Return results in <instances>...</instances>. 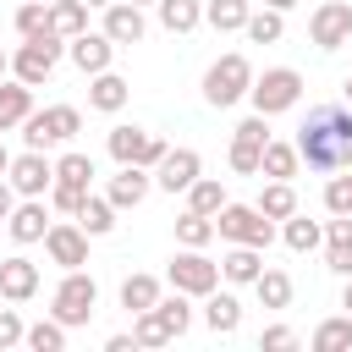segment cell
<instances>
[{
  "label": "cell",
  "mask_w": 352,
  "mask_h": 352,
  "mask_svg": "<svg viewBox=\"0 0 352 352\" xmlns=\"http://www.w3.org/2000/svg\"><path fill=\"white\" fill-rule=\"evenodd\" d=\"M0 77H11V60H6V55H0Z\"/></svg>",
  "instance_id": "6f0895ef"
},
{
  "label": "cell",
  "mask_w": 352,
  "mask_h": 352,
  "mask_svg": "<svg viewBox=\"0 0 352 352\" xmlns=\"http://www.w3.org/2000/svg\"><path fill=\"white\" fill-rule=\"evenodd\" d=\"M33 292H38V264L22 258V253L0 258V297H6V302H28Z\"/></svg>",
  "instance_id": "ac0fdd59"
},
{
  "label": "cell",
  "mask_w": 352,
  "mask_h": 352,
  "mask_svg": "<svg viewBox=\"0 0 352 352\" xmlns=\"http://www.w3.org/2000/svg\"><path fill=\"white\" fill-rule=\"evenodd\" d=\"M6 165H11V154H6V143H0V176H6Z\"/></svg>",
  "instance_id": "11a10c76"
},
{
  "label": "cell",
  "mask_w": 352,
  "mask_h": 352,
  "mask_svg": "<svg viewBox=\"0 0 352 352\" xmlns=\"http://www.w3.org/2000/svg\"><path fill=\"white\" fill-rule=\"evenodd\" d=\"M99 33L121 50V44H138L143 33H148V22H143V6H132V0H110L104 6V22H99Z\"/></svg>",
  "instance_id": "5bb4252c"
},
{
  "label": "cell",
  "mask_w": 352,
  "mask_h": 352,
  "mask_svg": "<svg viewBox=\"0 0 352 352\" xmlns=\"http://www.w3.org/2000/svg\"><path fill=\"white\" fill-rule=\"evenodd\" d=\"M55 182H72V187H94V154L82 148H66L55 160Z\"/></svg>",
  "instance_id": "8d00e7d4"
},
{
  "label": "cell",
  "mask_w": 352,
  "mask_h": 352,
  "mask_svg": "<svg viewBox=\"0 0 352 352\" xmlns=\"http://www.w3.org/2000/svg\"><path fill=\"white\" fill-rule=\"evenodd\" d=\"M308 346H314V352H352V314H330V319H319L314 336H308Z\"/></svg>",
  "instance_id": "7402d4cb"
},
{
  "label": "cell",
  "mask_w": 352,
  "mask_h": 352,
  "mask_svg": "<svg viewBox=\"0 0 352 352\" xmlns=\"http://www.w3.org/2000/svg\"><path fill=\"white\" fill-rule=\"evenodd\" d=\"M214 236H226V242H248V248H270L275 242V220L270 214H258L253 204H220V214H214Z\"/></svg>",
  "instance_id": "52a82bcc"
},
{
  "label": "cell",
  "mask_w": 352,
  "mask_h": 352,
  "mask_svg": "<svg viewBox=\"0 0 352 352\" xmlns=\"http://www.w3.org/2000/svg\"><path fill=\"white\" fill-rule=\"evenodd\" d=\"M82 132V110L77 104H44V110H28L22 116V143L28 148H60Z\"/></svg>",
  "instance_id": "277c9868"
},
{
  "label": "cell",
  "mask_w": 352,
  "mask_h": 352,
  "mask_svg": "<svg viewBox=\"0 0 352 352\" xmlns=\"http://www.w3.org/2000/svg\"><path fill=\"white\" fill-rule=\"evenodd\" d=\"M104 352H138V341H132V330H116V336L104 341Z\"/></svg>",
  "instance_id": "681fc988"
},
{
  "label": "cell",
  "mask_w": 352,
  "mask_h": 352,
  "mask_svg": "<svg viewBox=\"0 0 352 352\" xmlns=\"http://www.w3.org/2000/svg\"><path fill=\"white\" fill-rule=\"evenodd\" d=\"M198 176H204L198 148H165V154H160V165H154V187H165L170 198H176V192H187Z\"/></svg>",
  "instance_id": "4fadbf2b"
},
{
  "label": "cell",
  "mask_w": 352,
  "mask_h": 352,
  "mask_svg": "<svg viewBox=\"0 0 352 352\" xmlns=\"http://www.w3.org/2000/svg\"><path fill=\"white\" fill-rule=\"evenodd\" d=\"M104 148H110V160H116V165H143V170H154V165H160V154H165L170 143H165V138H154V132H143V126H110Z\"/></svg>",
  "instance_id": "ba28073f"
},
{
  "label": "cell",
  "mask_w": 352,
  "mask_h": 352,
  "mask_svg": "<svg viewBox=\"0 0 352 352\" xmlns=\"http://www.w3.org/2000/svg\"><path fill=\"white\" fill-rule=\"evenodd\" d=\"M82 6H88V11H104V6H110V0H82Z\"/></svg>",
  "instance_id": "9f6ffc18"
},
{
  "label": "cell",
  "mask_w": 352,
  "mask_h": 352,
  "mask_svg": "<svg viewBox=\"0 0 352 352\" xmlns=\"http://www.w3.org/2000/svg\"><path fill=\"white\" fill-rule=\"evenodd\" d=\"M253 292H258V302H264V308H292V292H297V286H292V275H286V270H270V264H264V270H258V280H253Z\"/></svg>",
  "instance_id": "f546056e"
},
{
  "label": "cell",
  "mask_w": 352,
  "mask_h": 352,
  "mask_svg": "<svg viewBox=\"0 0 352 352\" xmlns=\"http://www.w3.org/2000/svg\"><path fill=\"white\" fill-rule=\"evenodd\" d=\"M22 346H28V352H60V346H66V324L50 314V319H38V324L22 330Z\"/></svg>",
  "instance_id": "d590c367"
},
{
  "label": "cell",
  "mask_w": 352,
  "mask_h": 352,
  "mask_svg": "<svg viewBox=\"0 0 352 352\" xmlns=\"http://www.w3.org/2000/svg\"><path fill=\"white\" fill-rule=\"evenodd\" d=\"M324 242H352V214H330V226H324Z\"/></svg>",
  "instance_id": "c3c4849f"
},
{
  "label": "cell",
  "mask_w": 352,
  "mask_h": 352,
  "mask_svg": "<svg viewBox=\"0 0 352 352\" xmlns=\"http://www.w3.org/2000/svg\"><path fill=\"white\" fill-rule=\"evenodd\" d=\"M154 11L165 33H192L204 22V0H154Z\"/></svg>",
  "instance_id": "484cf974"
},
{
  "label": "cell",
  "mask_w": 352,
  "mask_h": 352,
  "mask_svg": "<svg viewBox=\"0 0 352 352\" xmlns=\"http://www.w3.org/2000/svg\"><path fill=\"white\" fill-rule=\"evenodd\" d=\"M132 6H154V0H132Z\"/></svg>",
  "instance_id": "680465c9"
},
{
  "label": "cell",
  "mask_w": 352,
  "mask_h": 352,
  "mask_svg": "<svg viewBox=\"0 0 352 352\" xmlns=\"http://www.w3.org/2000/svg\"><path fill=\"white\" fill-rule=\"evenodd\" d=\"M22 330H28L22 314H16V308H0V352H6V346H22Z\"/></svg>",
  "instance_id": "f6af8a7d"
},
{
  "label": "cell",
  "mask_w": 352,
  "mask_h": 352,
  "mask_svg": "<svg viewBox=\"0 0 352 352\" xmlns=\"http://www.w3.org/2000/svg\"><path fill=\"white\" fill-rule=\"evenodd\" d=\"M324 270L352 275V242H330V248H324Z\"/></svg>",
  "instance_id": "7dc6e473"
},
{
  "label": "cell",
  "mask_w": 352,
  "mask_h": 352,
  "mask_svg": "<svg viewBox=\"0 0 352 352\" xmlns=\"http://www.w3.org/2000/svg\"><path fill=\"white\" fill-rule=\"evenodd\" d=\"M324 209L330 214H352V176H330L324 182Z\"/></svg>",
  "instance_id": "b9f144b4"
},
{
  "label": "cell",
  "mask_w": 352,
  "mask_h": 352,
  "mask_svg": "<svg viewBox=\"0 0 352 352\" xmlns=\"http://www.w3.org/2000/svg\"><path fill=\"white\" fill-rule=\"evenodd\" d=\"M297 143H280V138H270L264 143V160H258V176H270V182H292L297 176Z\"/></svg>",
  "instance_id": "cb8c5ba5"
},
{
  "label": "cell",
  "mask_w": 352,
  "mask_h": 352,
  "mask_svg": "<svg viewBox=\"0 0 352 352\" xmlns=\"http://www.w3.org/2000/svg\"><path fill=\"white\" fill-rule=\"evenodd\" d=\"M6 182L16 187V198H44L55 182V160H44V148H22V154H11Z\"/></svg>",
  "instance_id": "30bf717a"
},
{
  "label": "cell",
  "mask_w": 352,
  "mask_h": 352,
  "mask_svg": "<svg viewBox=\"0 0 352 352\" xmlns=\"http://www.w3.org/2000/svg\"><path fill=\"white\" fill-rule=\"evenodd\" d=\"M165 280H170V292L204 297V292H214V286H220V264H214V258H204V248H182V253L170 258Z\"/></svg>",
  "instance_id": "9c48e42d"
},
{
  "label": "cell",
  "mask_w": 352,
  "mask_h": 352,
  "mask_svg": "<svg viewBox=\"0 0 352 352\" xmlns=\"http://www.w3.org/2000/svg\"><path fill=\"white\" fill-rule=\"evenodd\" d=\"M292 143H297V160L308 170H346L352 165V110L346 104H314Z\"/></svg>",
  "instance_id": "6da1fadb"
},
{
  "label": "cell",
  "mask_w": 352,
  "mask_h": 352,
  "mask_svg": "<svg viewBox=\"0 0 352 352\" xmlns=\"http://www.w3.org/2000/svg\"><path fill=\"white\" fill-rule=\"evenodd\" d=\"M6 231H11V242H22V248L44 242V231H50V204H44V198H16V209L6 214Z\"/></svg>",
  "instance_id": "9a60e30c"
},
{
  "label": "cell",
  "mask_w": 352,
  "mask_h": 352,
  "mask_svg": "<svg viewBox=\"0 0 352 352\" xmlns=\"http://www.w3.org/2000/svg\"><path fill=\"white\" fill-rule=\"evenodd\" d=\"M248 88H253V60H248L242 50H226V55L204 72V99H209L214 110H231L236 99H248Z\"/></svg>",
  "instance_id": "7a4b0ae2"
},
{
  "label": "cell",
  "mask_w": 352,
  "mask_h": 352,
  "mask_svg": "<svg viewBox=\"0 0 352 352\" xmlns=\"http://www.w3.org/2000/svg\"><path fill=\"white\" fill-rule=\"evenodd\" d=\"M308 38H314L319 50H341V44H352V6H346V0H324V6H314V16H308Z\"/></svg>",
  "instance_id": "7c38bea8"
},
{
  "label": "cell",
  "mask_w": 352,
  "mask_h": 352,
  "mask_svg": "<svg viewBox=\"0 0 352 352\" xmlns=\"http://www.w3.org/2000/svg\"><path fill=\"white\" fill-rule=\"evenodd\" d=\"M258 270H264V248H248V242H231V253L220 258V275L231 286H253Z\"/></svg>",
  "instance_id": "ffe728a7"
},
{
  "label": "cell",
  "mask_w": 352,
  "mask_h": 352,
  "mask_svg": "<svg viewBox=\"0 0 352 352\" xmlns=\"http://www.w3.org/2000/svg\"><path fill=\"white\" fill-rule=\"evenodd\" d=\"M258 160H264L258 143H236V138H231V170H236V176H258Z\"/></svg>",
  "instance_id": "ee69618b"
},
{
  "label": "cell",
  "mask_w": 352,
  "mask_h": 352,
  "mask_svg": "<svg viewBox=\"0 0 352 352\" xmlns=\"http://www.w3.org/2000/svg\"><path fill=\"white\" fill-rule=\"evenodd\" d=\"M253 209L270 214V220H286V214H297V187L292 182H264L258 198H253Z\"/></svg>",
  "instance_id": "4316f807"
},
{
  "label": "cell",
  "mask_w": 352,
  "mask_h": 352,
  "mask_svg": "<svg viewBox=\"0 0 352 352\" xmlns=\"http://www.w3.org/2000/svg\"><path fill=\"white\" fill-rule=\"evenodd\" d=\"M341 280H346V286H341V308L352 314V275H341Z\"/></svg>",
  "instance_id": "816d5d0a"
},
{
  "label": "cell",
  "mask_w": 352,
  "mask_h": 352,
  "mask_svg": "<svg viewBox=\"0 0 352 352\" xmlns=\"http://www.w3.org/2000/svg\"><path fill=\"white\" fill-rule=\"evenodd\" d=\"M248 0H204V22L214 28V33H242V22H248Z\"/></svg>",
  "instance_id": "1f68e13d"
},
{
  "label": "cell",
  "mask_w": 352,
  "mask_h": 352,
  "mask_svg": "<svg viewBox=\"0 0 352 352\" xmlns=\"http://www.w3.org/2000/svg\"><path fill=\"white\" fill-rule=\"evenodd\" d=\"M204 324H209L214 336H231V330L242 324V302H236L231 292H220V286L204 292Z\"/></svg>",
  "instance_id": "44dd1931"
},
{
  "label": "cell",
  "mask_w": 352,
  "mask_h": 352,
  "mask_svg": "<svg viewBox=\"0 0 352 352\" xmlns=\"http://www.w3.org/2000/svg\"><path fill=\"white\" fill-rule=\"evenodd\" d=\"M94 308H99V280H94L88 270H66L60 286H55V297H50V314H55L66 330H77V324L94 319Z\"/></svg>",
  "instance_id": "5b68a950"
},
{
  "label": "cell",
  "mask_w": 352,
  "mask_h": 352,
  "mask_svg": "<svg viewBox=\"0 0 352 352\" xmlns=\"http://www.w3.org/2000/svg\"><path fill=\"white\" fill-rule=\"evenodd\" d=\"M231 138H236V143H258V148H264V143H270V116H258V110H253V116H242Z\"/></svg>",
  "instance_id": "7bdbcfd3"
},
{
  "label": "cell",
  "mask_w": 352,
  "mask_h": 352,
  "mask_svg": "<svg viewBox=\"0 0 352 352\" xmlns=\"http://www.w3.org/2000/svg\"><path fill=\"white\" fill-rule=\"evenodd\" d=\"M50 33H55V38L88 33V6H82V0H50Z\"/></svg>",
  "instance_id": "f1b7e54d"
},
{
  "label": "cell",
  "mask_w": 352,
  "mask_h": 352,
  "mask_svg": "<svg viewBox=\"0 0 352 352\" xmlns=\"http://www.w3.org/2000/svg\"><path fill=\"white\" fill-rule=\"evenodd\" d=\"M88 192H94V187H72V182H50V192H44V198H50V209H55V214H72V220H77V209H82V198H88Z\"/></svg>",
  "instance_id": "60d3db41"
},
{
  "label": "cell",
  "mask_w": 352,
  "mask_h": 352,
  "mask_svg": "<svg viewBox=\"0 0 352 352\" xmlns=\"http://www.w3.org/2000/svg\"><path fill=\"white\" fill-rule=\"evenodd\" d=\"M154 302H160V280L143 275V270H132V275L121 280V308H126V314H143V308H154Z\"/></svg>",
  "instance_id": "4dcf8cb0"
},
{
  "label": "cell",
  "mask_w": 352,
  "mask_h": 352,
  "mask_svg": "<svg viewBox=\"0 0 352 352\" xmlns=\"http://www.w3.org/2000/svg\"><path fill=\"white\" fill-rule=\"evenodd\" d=\"M176 242H182V248H209V242H214V214L182 209V214H176Z\"/></svg>",
  "instance_id": "d6a6232c"
},
{
  "label": "cell",
  "mask_w": 352,
  "mask_h": 352,
  "mask_svg": "<svg viewBox=\"0 0 352 352\" xmlns=\"http://www.w3.org/2000/svg\"><path fill=\"white\" fill-rule=\"evenodd\" d=\"M258 346H264V352H286V346H297V330H292V324H270V330L258 336Z\"/></svg>",
  "instance_id": "bcb514c9"
},
{
  "label": "cell",
  "mask_w": 352,
  "mask_h": 352,
  "mask_svg": "<svg viewBox=\"0 0 352 352\" xmlns=\"http://www.w3.org/2000/svg\"><path fill=\"white\" fill-rule=\"evenodd\" d=\"M126 99H132V82H126V77H116V72H94V77H88V110L116 116Z\"/></svg>",
  "instance_id": "d6986e66"
},
{
  "label": "cell",
  "mask_w": 352,
  "mask_h": 352,
  "mask_svg": "<svg viewBox=\"0 0 352 352\" xmlns=\"http://www.w3.org/2000/svg\"><path fill=\"white\" fill-rule=\"evenodd\" d=\"M341 104H346V110H352V77H346V82H341Z\"/></svg>",
  "instance_id": "f5cc1de1"
},
{
  "label": "cell",
  "mask_w": 352,
  "mask_h": 352,
  "mask_svg": "<svg viewBox=\"0 0 352 352\" xmlns=\"http://www.w3.org/2000/svg\"><path fill=\"white\" fill-rule=\"evenodd\" d=\"M88 231L66 214V220H50V231H44V253H50V264H60V270H82L88 264Z\"/></svg>",
  "instance_id": "8fae6325"
},
{
  "label": "cell",
  "mask_w": 352,
  "mask_h": 352,
  "mask_svg": "<svg viewBox=\"0 0 352 352\" xmlns=\"http://www.w3.org/2000/svg\"><path fill=\"white\" fill-rule=\"evenodd\" d=\"M132 341H138V346H165L170 330H165V319H160L154 308H143V314H132Z\"/></svg>",
  "instance_id": "ab89813d"
},
{
  "label": "cell",
  "mask_w": 352,
  "mask_h": 352,
  "mask_svg": "<svg viewBox=\"0 0 352 352\" xmlns=\"http://www.w3.org/2000/svg\"><path fill=\"white\" fill-rule=\"evenodd\" d=\"M60 50H66V38H55V33L22 38V44H16V55H11V77H16V82H28V88H44V82L55 77V66H60Z\"/></svg>",
  "instance_id": "8992f818"
},
{
  "label": "cell",
  "mask_w": 352,
  "mask_h": 352,
  "mask_svg": "<svg viewBox=\"0 0 352 352\" xmlns=\"http://www.w3.org/2000/svg\"><path fill=\"white\" fill-rule=\"evenodd\" d=\"M66 55H72V66L82 72V77H94V72H110V60H116V44L104 38V33H77V38H66Z\"/></svg>",
  "instance_id": "2e32d148"
},
{
  "label": "cell",
  "mask_w": 352,
  "mask_h": 352,
  "mask_svg": "<svg viewBox=\"0 0 352 352\" xmlns=\"http://www.w3.org/2000/svg\"><path fill=\"white\" fill-rule=\"evenodd\" d=\"M280 242H286L292 253H314V248L324 242V226H319V220H308V214L297 209V214H286V220H280Z\"/></svg>",
  "instance_id": "d4e9b609"
},
{
  "label": "cell",
  "mask_w": 352,
  "mask_h": 352,
  "mask_svg": "<svg viewBox=\"0 0 352 352\" xmlns=\"http://www.w3.org/2000/svg\"><path fill=\"white\" fill-rule=\"evenodd\" d=\"M33 110V88L16 82V77H0V132L22 126V116Z\"/></svg>",
  "instance_id": "603a6c76"
},
{
  "label": "cell",
  "mask_w": 352,
  "mask_h": 352,
  "mask_svg": "<svg viewBox=\"0 0 352 352\" xmlns=\"http://www.w3.org/2000/svg\"><path fill=\"white\" fill-rule=\"evenodd\" d=\"M242 33H248L253 44H275V38L286 33V11H270V6H258V11H248Z\"/></svg>",
  "instance_id": "e575fe53"
},
{
  "label": "cell",
  "mask_w": 352,
  "mask_h": 352,
  "mask_svg": "<svg viewBox=\"0 0 352 352\" xmlns=\"http://www.w3.org/2000/svg\"><path fill=\"white\" fill-rule=\"evenodd\" d=\"M264 6H270V11H292L297 0H264Z\"/></svg>",
  "instance_id": "db71d44e"
},
{
  "label": "cell",
  "mask_w": 352,
  "mask_h": 352,
  "mask_svg": "<svg viewBox=\"0 0 352 352\" xmlns=\"http://www.w3.org/2000/svg\"><path fill=\"white\" fill-rule=\"evenodd\" d=\"M148 187H154V170H143V165H121V170L104 182V198H110L116 214H121V209H138V204L148 198Z\"/></svg>",
  "instance_id": "e0dca14e"
},
{
  "label": "cell",
  "mask_w": 352,
  "mask_h": 352,
  "mask_svg": "<svg viewBox=\"0 0 352 352\" xmlns=\"http://www.w3.org/2000/svg\"><path fill=\"white\" fill-rule=\"evenodd\" d=\"M11 209H16V187H11V182H6V176H0V220H6V214H11Z\"/></svg>",
  "instance_id": "f907efd6"
},
{
  "label": "cell",
  "mask_w": 352,
  "mask_h": 352,
  "mask_svg": "<svg viewBox=\"0 0 352 352\" xmlns=\"http://www.w3.org/2000/svg\"><path fill=\"white\" fill-rule=\"evenodd\" d=\"M11 22H16V33H22V38H38V33H50V0H22Z\"/></svg>",
  "instance_id": "f35d334b"
},
{
  "label": "cell",
  "mask_w": 352,
  "mask_h": 352,
  "mask_svg": "<svg viewBox=\"0 0 352 352\" xmlns=\"http://www.w3.org/2000/svg\"><path fill=\"white\" fill-rule=\"evenodd\" d=\"M77 226H82L88 236H110V231H116V204H110L104 192H88L82 209H77Z\"/></svg>",
  "instance_id": "83f0119b"
},
{
  "label": "cell",
  "mask_w": 352,
  "mask_h": 352,
  "mask_svg": "<svg viewBox=\"0 0 352 352\" xmlns=\"http://www.w3.org/2000/svg\"><path fill=\"white\" fill-rule=\"evenodd\" d=\"M220 204H226V182L198 176V182L187 187V209H198V214H220Z\"/></svg>",
  "instance_id": "74e56055"
},
{
  "label": "cell",
  "mask_w": 352,
  "mask_h": 352,
  "mask_svg": "<svg viewBox=\"0 0 352 352\" xmlns=\"http://www.w3.org/2000/svg\"><path fill=\"white\" fill-rule=\"evenodd\" d=\"M302 99V72L297 66H264L253 72V88H248V104L258 116H280V110H297Z\"/></svg>",
  "instance_id": "3957f363"
},
{
  "label": "cell",
  "mask_w": 352,
  "mask_h": 352,
  "mask_svg": "<svg viewBox=\"0 0 352 352\" xmlns=\"http://www.w3.org/2000/svg\"><path fill=\"white\" fill-rule=\"evenodd\" d=\"M154 314L165 319V330H170V341L192 330V302H187V292H170V297L160 292V302H154Z\"/></svg>",
  "instance_id": "836d02e7"
}]
</instances>
